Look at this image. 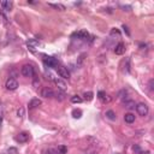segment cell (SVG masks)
Here are the masks:
<instances>
[{
	"label": "cell",
	"mask_w": 154,
	"mask_h": 154,
	"mask_svg": "<svg viewBox=\"0 0 154 154\" xmlns=\"http://www.w3.org/2000/svg\"><path fill=\"white\" fill-rule=\"evenodd\" d=\"M136 111H137V113L141 117H146L148 115V112H149V108H148V106L146 104L141 102V104H137L136 105Z\"/></svg>",
	"instance_id": "obj_1"
},
{
	"label": "cell",
	"mask_w": 154,
	"mask_h": 154,
	"mask_svg": "<svg viewBox=\"0 0 154 154\" xmlns=\"http://www.w3.org/2000/svg\"><path fill=\"white\" fill-rule=\"evenodd\" d=\"M20 72H22V75H23L24 77H33L34 74H35V71H34V68H33L32 65L27 64V65H24V66L22 68Z\"/></svg>",
	"instance_id": "obj_2"
},
{
	"label": "cell",
	"mask_w": 154,
	"mask_h": 154,
	"mask_svg": "<svg viewBox=\"0 0 154 154\" xmlns=\"http://www.w3.org/2000/svg\"><path fill=\"white\" fill-rule=\"evenodd\" d=\"M5 87H6L7 90H16V89L18 88V82H17V79H15V78H8V79L6 81Z\"/></svg>",
	"instance_id": "obj_3"
},
{
	"label": "cell",
	"mask_w": 154,
	"mask_h": 154,
	"mask_svg": "<svg viewBox=\"0 0 154 154\" xmlns=\"http://www.w3.org/2000/svg\"><path fill=\"white\" fill-rule=\"evenodd\" d=\"M57 70H58V75L63 79H69L70 78V72L65 66H59V68H57Z\"/></svg>",
	"instance_id": "obj_4"
},
{
	"label": "cell",
	"mask_w": 154,
	"mask_h": 154,
	"mask_svg": "<svg viewBox=\"0 0 154 154\" xmlns=\"http://www.w3.org/2000/svg\"><path fill=\"white\" fill-rule=\"evenodd\" d=\"M54 94H56V93L53 91V89H51V88H48V87H45V88H42V90H41V96H44V98H46V99L53 98Z\"/></svg>",
	"instance_id": "obj_5"
},
{
	"label": "cell",
	"mask_w": 154,
	"mask_h": 154,
	"mask_svg": "<svg viewBox=\"0 0 154 154\" xmlns=\"http://www.w3.org/2000/svg\"><path fill=\"white\" fill-rule=\"evenodd\" d=\"M54 83H56V86L58 87V89L61 90V91H65V90L68 89V84H66V82H65L64 79L56 78V79H54Z\"/></svg>",
	"instance_id": "obj_6"
},
{
	"label": "cell",
	"mask_w": 154,
	"mask_h": 154,
	"mask_svg": "<svg viewBox=\"0 0 154 154\" xmlns=\"http://www.w3.org/2000/svg\"><path fill=\"white\" fill-rule=\"evenodd\" d=\"M44 61H45L46 65H48V68H54V66L58 65V61L54 58H52V57H46L44 59Z\"/></svg>",
	"instance_id": "obj_7"
},
{
	"label": "cell",
	"mask_w": 154,
	"mask_h": 154,
	"mask_svg": "<svg viewBox=\"0 0 154 154\" xmlns=\"http://www.w3.org/2000/svg\"><path fill=\"white\" fill-rule=\"evenodd\" d=\"M125 45L123 44V42H119L117 46H116V48H115V53L116 54H118V56H122V54H124V52H125Z\"/></svg>",
	"instance_id": "obj_8"
},
{
	"label": "cell",
	"mask_w": 154,
	"mask_h": 154,
	"mask_svg": "<svg viewBox=\"0 0 154 154\" xmlns=\"http://www.w3.org/2000/svg\"><path fill=\"white\" fill-rule=\"evenodd\" d=\"M41 104H42V101H41L40 99H37V98H35V99H32L29 101V108H36V107H39V106H41Z\"/></svg>",
	"instance_id": "obj_9"
},
{
	"label": "cell",
	"mask_w": 154,
	"mask_h": 154,
	"mask_svg": "<svg viewBox=\"0 0 154 154\" xmlns=\"http://www.w3.org/2000/svg\"><path fill=\"white\" fill-rule=\"evenodd\" d=\"M99 99H100L102 102H104V104H108V102L112 101V96L105 94L104 91H100V93H99Z\"/></svg>",
	"instance_id": "obj_10"
},
{
	"label": "cell",
	"mask_w": 154,
	"mask_h": 154,
	"mask_svg": "<svg viewBox=\"0 0 154 154\" xmlns=\"http://www.w3.org/2000/svg\"><path fill=\"white\" fill-rule=\"evenodd\" d=\"M16 140L18 142H20V143H24V142H27L29 140V135L27 134V132H20V134L16 137Z\"/></svg>",
	"instance_id": "obj_11"
},
{
	"label": "cell",
	"mask_w": 154,
	"mask_h": 154,
	"mask_svg": "<svg viewBox=\"0 0 154 154\" xmlns=\"http://www.w3.org/2000/svg\"><path fill=\"white\" fill-rule=\"evenodd\" d=\"M124 120L127 122V123H129V124H131V123H134L135 122V115H132V113H125V116H124Z\"/></svg>",
	"instance_id": "obj_12"
},
{
	"label": "cell",
	"mask_w": 154,
	"mask_h": 154,
	"mask_svg": "<svg viewBox=\"0 0 154 154\" xmlns=\"http://www.w3.org/2000/svg\"><path fill=\"white\" fill-rule=\"evenodd\" d=\"M49 6H52L53 8L58 10V11H64L65 10V6L61 5V4H49Z\"/></svg>",
	"instance_id": "obj_13"
},
{
	"label": "cell",
	"mask_w": 154,
	"mask_h": 154,
	"mask_svg": "<svg viewBox=\"0 0 154 154\" xmlns=\"http://www.w3.org/2000/svg\"><path fill=\"white\" fill-rule=\"evenodd\" d=\"M71 102H72V104H81L82 98L79 95H74V96H71Z\"/></svg>",
	"instance_id": "obj_14"
},
{
	"label": "cell",
	"mask_w": 154,
	"mask_h": 154,
	"mask_svg": "<svg viewBox=\"0 0 154 154\" xmlns=\"http://www.w3.org/2000/svg\"><path fill=\"white\" fill-rule=\"evenodd\" d=\"M1 6L6 10V11H10V10L12 8V3H10V1H3L1 3Z\"/></svg>",
	"instance_id": "obj_15"
},
{
	"label": "cell",
	"mask_w": 154,
	"mask_h": 154,
	"mask_svg": "<svg viewBox=\"0 0 154 154\" xmlns=\"http://www.w3.org/2000/svg\"><path fill=\"white\" fill-rule=\"evenodd\" d=\"M83 96H84V99L87 101H91V100H93V98H94V94L91 93V91H86V93L83 94Z\"/></svg>",
	"instance_id": "obj_16"
},
{
	"label": "cell",
	"mask_w": 154,
	"mask_h": 154,
	"mask_svg": "<svg viewBox=\"0 0 154 154\" xmlns=\"http://www.w3.org/2000/svg\"><path fill=\"white\" fill-rule=\"evenodd\" d=\"M106 117H107L108 119H112V120H113V119H116V113H115V112L112 111V110H110V111L106 112Z\"/></svg>",
	"instance_id": "obj_17"
},
{
	"label": "cell",
	"mask_w": 154,
	"mask_h": 154,
	"mask_svg": "<svg viewBox=\"0 0 154 154\" xmlns=\"http://www.w3.org/2000/svg\"><path fill=\"white\" fill-rule=\"evenodd\" d=\"M125 107L127 108H134L135 107V101H132V100H125Z\"/></svg>",
	"instance_id": "obj_18"
},
{
	"label": "cell",
	"mask_w": 154,
	"mask_h": 154,
	"mask_svg": "<svg viewBox=\"0 0 154 154\" xmlns=\"http://www.w3.org/2000/svg\"><path fill=\"white\" fill-rule=\"evenodd\" d=\"M54 96H56L58 100H60V101H63V100L65 99V94H64V91H61V90H60V93L58 91L57 94H54Z\"/></svg>",
	"instance_id": "obj_19"
},
{
	"label": "cell",
	"mask_w": 154,
	"mask_h": 154,
	"mask_svg": "<svg viewBox=\"0 0 154 154\" xmlns=\"http://www.w3.org/2000/svg\"><path fill=\"white\" fill-rule=\"evenodd\" d=\"M75 36H78L81 39H87L88 37V33L87 32H78V33L75 34Z\"/></svg>",
	"instance_id": "obj_20"
},
{
	"label": "cell",
	"mask_w": 154,
	"mask_h": 154,
	"mask_svg": "<svg viewBox=\"0 0 154 154\" xmlns=\"http://www.w3.org/2000/svg\"><path fill=\"white\" fill-rule=\"evenodd\" d=\"M81 115H82V112H81L79 110H74V111H72V116H74L75 118H81Z\"/></svg>",
	"instance_id": "obj_21"
},
{
	"label": "cell",
	"mask_w": 154,
	"mask_h": 154,
	"mask_svg": "<svg viewBox=\"0 0 154 154\" xmlns=\"http://www.w3.org/2000/svg\"><path fill=\"white\" fill-rule=\"evenodd\" d=\"M17 116H18L19 118H23V117H24V108H23V107L18 108V111H17Z\"/></svg>",
	"instance_id": "obj_22"
},
{
	"label": "cell",
	"mask_w": 154,
	"mask_h": 154,
	"mask_svg": "<svg viewBox=\"0 0 154 154\" xmlns=\"http://www.w3.org/2000/svg\"><path fill=\"white\" fill-rule=\"evenodd\" d=\"M58 152H59L60 154H65V153L68 152V149H66L65 146H60V147H58Z\"/></svg>",
	"instance_id": "obj_23"
},
{
	"label": "cell",
	"mask_w": 154,
	"mask_h": 154,
	"mask_svg": "<svg viewBox=\"0 0 154 154\" xmlns=\"http://www.w3.org/2000/svg\"><path fill=\"white\" fill-rule=\"evenodd\" d=\"M111 34H112V35H115V34L119 35V32H118V30H116V29H112V32H111Z\"/></svg>",
	"instance_id": "obj_24"
},
{
	"label": "cell",
	"mask_w": 154,
	"mask_h": 154,
	"mask_svg": "<svg viewBox=\"0 0 154 154\" xmlns=\"http://www.w3.org/2000/svg\"><path fill=\"white\" fill-rule=\"evenodd\" d=\"M153 82H154L153 79L149 81V89H150V90H153Z\"/></svg>",
	"instance_id": "obj_25"
},
{
	"label": "cell",
	"mask_w": 154,
	"mask_h": 154,
	"mask_svg": "<svg viewBox=\"0 0 154 154\" xmlns=\"http://www.w3.org/2000/svg\"><path fill=\"white\" fill-rule=\"evenodd\" d=\"M139 154H148V152H140Z\"/></svg>",
	"instance_id": "obj_26"
},
{
	"label": "cell",
	"mask_w": 154,
	"mask_h": 154,
	"mask_svg": "<svg viewBox=\"0 0 154 154\" xmlns=\"http://www.w3.org/2000/svg\"><path fill=\"white\" fill-rule=\"evenodd\" d=\"M91 154H96V153H91Z\"/></svg>",
	"instance_id": "obj_27"
}]
</instances>
